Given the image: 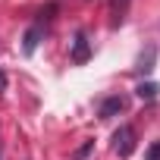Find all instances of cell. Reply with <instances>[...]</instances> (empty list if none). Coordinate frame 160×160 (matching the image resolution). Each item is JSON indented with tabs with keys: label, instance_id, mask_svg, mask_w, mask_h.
I'll list each match as a JSON object with an SVG mask.
<instances>
[{
	"label": "cell",
	"instance_id": "cell-1",
	"mask_svg": "<svg viewBox=\"0 0 160 160\" xmlns=\"http://www.w3.org/2000/svg\"><path fill=\"white\" fill-rule=\"evenodd\" d=\"M113 151L126 160V157H132V151H135V129L132 126H119L116 132H113Z\"/></svg>",
	"mask_w": 160,
	"mask_h": 160
},
{
	"label": "cell",
	"instance_id": "cell-2",
	"mask_svg": "<svg viewBox=\"0 0 160 160\" xmlns=\"http://www.w3.org/2000/svg\"><path fill=\"white\" fill-rule=\"evenodd\" d=\"M69 60L78 63V66L91 60V44H88V35H85V32H75V41H72V53H69Z\"/></svg>",
	"mask_w": 160,
	"mask_h": 160
},
{
	"label": "cell",
	"instance_id": "cell-3",
	"mask_svg": "<svg viewBox=\"0 0 160 160\" xmlns=\"http://www.w3.org/2000/svg\"><path fill=\"white\" fill-rule=\"evenodd\" d=\"M41 35H44V25H41V22L28 25V32H25V38H22V50H25V57H32V53L38 50V44H41Z\"/></svg>",
	"mask_w": 160,
	"mask_h": 160
},
{
	"label": "cell",
	"instance_id": "cell-4",
	"mask_svg": "<svg viewBox=\"0 0 160 160\" xmlns=\"http://www.w3.org/2000/svg\"><path fill=\"white\" fill-rule=\"evenodd\" d=\"M122 110H126V98L113 94V98H107V101L101 104V119H110V116H116V113H122Z\"/></svg>",
	"mask_w": 160,
	"mask_h": 160
},
{
	"label": "cell",
	"instance_id": "cell-5",
	"mask_svg": "<svg viewBox=\"0 0 160 160\" xmlns=\"http://www.w3.org/2000/svg\"><path fill=\"white\" fill-rule=\"evenodd\" d=\"M157 91H160V85H154V82H141V85L135 88V94H138V98H148V101H154Z\"/></svg>",
	"mask_w": 160,
	"mask_h": 160
},
{
	"label": "cell",
	"instance_id": "cell-6",
	"mask_svg": "<svg viewBox=\"0 0 160 160\" xmlns=\"http://www.w3.org/2000/svg\"><path fill=\"white\" fill-rule=\"evenodd\" d=\"M151 63H154V47H144V53L138 57V69H141V72H151V69H154Z\"/></svg>",
	"mask_w": 160,
	"mask_h": 160
},
{
	"label": "cell",
	"instance_id": "cell-7",
	"mask_svg": "<svg viewBox=\"0 0 160 160\" xmlns=\"http://www.w3.org/2000/svg\"><path fill=\"white\" fill-rule=\"evenodd\" d=\"M144 160H160V141H154V144L148 148V154H144Z\"/></svg>",
	"mask_w": 160,
	"mask_h": 160
},
{
	"label": "cell",
	"instance_id": "cell-8",
	"mask_svg": "<svg viewBox=\"0 0 160 160\" xmlns=\"http://www.w3.org/2000/svg\"><path fill=\"white\" fill-rule=\"evenodd\" d=\"M3 91H7V72L0 69V94H3Z\"/></svg>",
	"mask_w": 160,
	"mask_h": 160
}]
</instances>
